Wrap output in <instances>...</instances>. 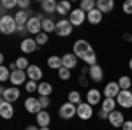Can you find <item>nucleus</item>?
Instances as JSON below:
<instances>
[{"label": "nucleus", "instance_id": "obj_1", "mask_svg": "<svg viewBox=\"0 0 132 130\" xmlns=\"http://www.w3.org/2000/svg\"><path fill=\"white\" fill-rule=\"evenodd\" d=\"M18 30V23L14 20V16H9V14H4L0 18V32L4 35H9V33H14Z\"/></svg>", "mask_w": 132, "mask_h": 130}, {"label": "nucleus", "instance_id": "obj_2", "mask_svg": "<svg viewBox=\"0 0 132 130\" xmlns=\"http://www.w3.org/2000/svg\"><path fill=\"white\" fill-rule=\"evenodd\" d=\"M92 51V46H90V42H86L85 39H79V40H76L74 42V48H72V53L78 56V58H81V60H85V56L88 55Z\"/></svg>", "mask_w": 132, "mask_h": 130}, {"label": "nucleus", "instance_id": "obj_3", "mask_svg": "<svg viewBox=\"0 0 132 130\" xmlns=\"http://www.w3.org/2000/svg\"><path fill=\"white\" fill-rule=\"evenodd\" d=\"M58 114H60L62 120H71L74 116H78V106H76V104H71V102H65L60 107Z\"/></svg>", "mask_w": 132, "mask_h": 130}, {"label": "nucleus", "instance_id": "obj_4", "mask_svg": "<svg viewBox=\"0 0 132 130\" xmlns=\"http://www.w3.org/2000/svg\"><path fill=\"white\" fill-rule=\"evenodd\" d=\"M116 104L122 106L123 109H130L132 107V91L130 90H122L116 97Z\"/></svg>", "mask_w": 132, "mask_h": 130}, {"label": "nucleus", "instance_id": "obj_5", "mask_svg": "<svg viewBox=\"0 0 132 130\" xmlns=\"http://www.w3.org/2000/svg\"><path fill=\"white\" fill-rule=\"evenodd\" d=\"M27 32L28 33H34V35H39L42 32V20L39 16H34V18L28 20V23H27Z\"/></svg>", "mask_w": 132, "mask_h": 130}, {"label": "nucleus", "instance_id": "obj_6", "mask_svg": "<svg viewBox=\"0 0 132 130\" xmlns=\"http://www.w3.org/2000/svg\"><path fill=\"white\" fill-rule=\"evenodd\" d=\"M120 91H122V88H120L118 81H111V83H108L104 86V97L106 99H116Z\"/></svg>", "mask_w": 132, "mask_h": 130}, {"label": "nucleus", "instance_id": "obj_7", "mask_svg": "<svg viewBox=\"0 0 132 130\" xmlns=\"http://www.w3.org/2000/svg\"><path fill=\"white\" fill-rule=\"evenodd\" d=\"M2 100H7V102H16V100L20 99V88H16V86H11V88H2Z\"/></svg>", "mask_w": 132, "mask_h": 130}, {"label": "nucleus", "instance_id": "obj_8", "mask_svg": "<svg viewBox=\"0 0 132 130\" xmlns=\"http://www.w3.org/2000/svg\"><path fill=\"white\" fill-rule=\"evenodd\" d=\"M85 20H86V12L81 9H74L69 14V21L72 23V27H81L85 23Z\"/></svg>", "mask_w": 132, "mask_h": 130}, {"label": "nucleus", "instance_id": "obj_9", "mask_svg": "<svg viewBox=\"0 0 132 130\" xmlns=\"http://www.w3.org/2000/svg\"><path fill=\"white\" fill-rule=\"evenodd\" d=\"M56 35H60V37H67V35H71L72 33V23L67 20H60L56 23Z\"/></svg>", "mask_w": 132, "mask_h": 130}, {"label": "nucleus", "instance_id": "obj_10", "mask_svg": "<svg viewBox=\"0 0 132 130\" xmlns=\"http://www.w3.org/2000/svg\"><path fill=\"white\" fill-rule=\"evenodd\" d=\"M27 70H14V72H11V84H14L16 88L20 86V84H27Z\"/></svg>", "mask_w": 132, "mask_h": 130}, {"label": "nucleus", "instance_id": "obj_11", "mask_svg": "<svg viewBox=\"0 0 132 130\" xmlns=\"http://www.w3.org/2000/svg\"><path fill=\"white\" fill-rule=\"evenodd\" d=\"M25 109L28 111V112H34V114L37 116V114L42 111L39 99H35V97H28V99L25 100Z\"/></svg>", "mask_w": 132, "mask_h": 130}, {"label": "nucleus", "instance_id": "obj_12", "mask_svg": "<svg viewBox=\"0 0 132 130\" xmlns=\"http://www.w3.org/2000/svg\"><path fill=\"white\" fill-rule=\"evenodd\" d=\"M92 114H93V109H92V106L88 102H81V104L78 106V116H79L81 120H90Z\"/></svg>", "mask_w": 132, "mask_h": 130}, {"label": "nucleus", "instance_id": "obj_13", "mask_svg": "<svg viewBox=\"0 0 132 130\" xmlns=\"http://www.w3.org/2000/svg\"><path fill=\"white\" fill-rule=\"evenodd\" d=\"M12 114H14V107H12V104L7 102V100H2V102H0V116L5 118V120H11Z\"/></svg>", "mask_w": 132, "mask_h": 130}, {"label": "nucleus", "instance_id": "obj_14", "mask_svg": "<svg viewBox=\"0 0 132 130\" xmlns=\"http://www.w3.org/2000/svg\"><path fill=\"white\" fill-rule=\"evenodd\" d=\"M109 123H111L113 127H116V128H122L123 123H125V120H123V112H120V111H113V112H109Z\"/></svg>", "mask_w": 132, "mask_h": 130}, {"label": "nucleus", "instance_id": "obj_15", "mask_svg": "<svg viewBox=\"0 0 132 130\" xmlns=\"http://www.w3.org/2000/svg\"><path fill=\"white\" fill-rule=\"evenodd\" d=\"M27 76H28V79L30 81H41V77H42V70H41V67L39 65H30L28 69H27Z\"/></svg>", "mask_w": 132, "mask_h": 130}, {"label": "nucleus", "instance_id": "obj_16", "mask_svg": "<svg viewBox=\"0 0 132 130\" xmlns=\"http://www.w3.org/2000/svg\"><path fill=\"white\" fill-rule=\"evenodd\" d=\"M21 51L23 53H34V51L37 49V42L35 39H28V37H25V39L21 40Z\"/></svg>", "mask_w": 132, "mask_h": 130}, {"label": "nucleus", "instance_id": "obj_17", "mask_svg": "<svg viewBox=\"0 0 132 130\" xmlns=\"http://www.w3.org/2000/svg\"><path fill=\"white\" fill-rule=\"evenodd\" d=\"M62 63H63V67L65 69H74L76 67V63H78V56L74 55V53H67V55H63L62 56Z\"/></svg>", "mask_w": 132, "mask_h": 130}, {"label": "nucleus", "instance_id": "obj_18", "mask_svg": "<svg viewBox=\"0 0 132 130\" xmlns=\"http://www.w3.org/2000/svg\"><path fill=\"white\" fill-rule=\"evenodd\" d=\"M88 74H90L92 81H95V83H99V81L104 79V72H102V69L99 65H92L90 69H88Z\"/></svg>", "mask_w": 132, "mask_h": 130}, {"label": "nucleus", "instance_id": "obj_19", "mask_svg": "<svg viewBox=\"0 0 132 130\" xmlns=\"http://www.w3.org/2000/svg\"><path fill=\"white\" fill-rule=\"evenodd\" d=\"M97 9L101 11L102 14L111 12V11L114 9V2H113V0H97Z\"/></svg>", "mask_w": 132, "mask_h": 130}, {"label": "nucleus", "instance_id": "obj_20", "mask_svg": "<svg viewBox=\"0 0 132 130\" xmlns=\"http://www.w3.org/2000/svg\"><path fill=\"white\" fill-rule=\"evenodd\" d=\"M41 7L46 14H53V12H56V9H58V4L55 0H42Z\"/></svg>", "mask_w": 132, "mask_h": 130}, {"label": "nucleus", "instance_id": "obj_21", "mask_svg": "<svg viewBox=\"0 0 132 130\" xmlns=\"http://www.w3.org/2000/svg\"><path fill=\"white\" fill-rule=\"evenodd\" d=\"M86 20L90 21L92 25H97V23H101V21H102V12L97 9V7H95L93 11L86 12Z\"/></svg>", "mask_w": 132, "mask_h": 130}, {"label": "nucleus", "instance_id": "obj_22", "mask_svg": "<svg viewBox=\"0 0 132 130\" xmlns=\"http://www.w3.org/2000/svg\"><path fill=\"white\" fill-rule=\"evenodd\" d=\"M86 102L90 106H97L101 102V91L99 90H88V93H86Z\"/></svg>", "mask_w": 132, "mask_h": 130}, {"label": "nucleus", "instance_id": "obj_23", "mask_svg": "<svg viewBox=\"0 0 132 130\" xmlns=\"http://www.w3.org/2000/svg\"><path fill=\"white\" fill-rule=\"evenodd\" d=\"M56 12H58L60 16H65V14H71V12H72L71 2H67V0H62V2H58V9H56Z\"/></svg>", "mask_w": 132, "mask_h": 130}, {"label": "nucleus", "instance_id": "obj_24", "mask_svg": "<svg viewBox=\"0 0 132 130\" xmlns=\"http://www.w3.org/2000/svg\"><path fill=\"white\" fill-rule=\"evenodd\" d=\"M35 118H37V125H39V127H48V125H50V121H51L50 112H46V111H41Z\"/></svg>", "mask_w": 132, "mask_h": 130}, {"label": "nucleus", "instance_id": "obj_25", "mask_svg": "<svg viewBox=\"0 0 132 130\" xmlns=\"http://www.w3.org/2000/svg\"><path fill=\"white\" fill-rule=\"evenodd\" d=\"M48 67H50V69H55V70H60L62 67H63L62 56H50V58H48Z\"/></svg>", "mask_w": 132, "mask_h": 130}, {"label": "nucleus", "instance_id": "obj_26", "mask_svg": "<svg viewBox=\"0 0 132 130\" xmlns=\"http://www.w3.org/2000/svg\"><path fill=\"white\" fill-rule=\"evenodd\" d=\"M56 30V23L50 18H44L42 20V32H46V33H50V32H55Z\"/></svg>", "mask_w": 132, "mask_h": 130}, {"label": "nucleus", "instance_id": "obj_27", "mask_svg": "<svg viewBox=\"0 0 132 130\" xmlns=\"http://www.w3.org/2000/svg\"><path fill=\"white\" fill-rule=\"evenodd\" d=\"M114 106H116V100L114 99H104L102 100V111L108 112V114L114 111Z\"/></svg>", "mask_w": 132, "mask_h": 130}, {"label": "nucleus", "instance_id": "obj_28", "mask_svg": "<svg viewBox=\"0 0 132 130\" xmlns=\"http://www.w3.org/2000/svg\"><path fill=\"white\" fill-rule=\"evenodd\" d=\"M39 95L41 97H50V93L53 91V86H51V83H39Z\"/></svg>", "mask_w": 132, "mask_h": 130}, {"label": "nucleus", "instance_id": "obj_29", "mask_svg": "<svg viewBox=\"0 0 132 130\" xmlns=\"http://www.w3.org/2000/svg\"><path fill=\"white\" fill-rule=\"evenodd\" d=\"M14 20H16L18 25H27L30 18H28V12H27V11H20V12L14 14Z\"/></svg>", "mask_w": 132, "mask_h": 130}, {"label": "nucleus", "instance_id": "obj_30", "mask_svg": "<svg viewBox=\"0 0 132 130\" xmlns=\"http://www.w3.org/2000/svg\"><path fill=\"white\" fill-rule=\"evenodd\" d=\"M97 7V2L95 0H83L81 4H79V9L85 11V12H90V11H93Z\"/></svg>", "mask_w": 132, "mask_h": 130}, {"label": "nucleus", "instance_id": "obj_31", "mask_svg": "<svg viewBox=\"0 0 132 130\" xmlns=\"http://www.w3.org/2000/svg\"><path fill=\"white\" fill-rule=\"evenodd\" d=\"M118 84H120L122 90H130L132 88V81H130L129 76H122V77L118 79Z\"/></svg>", "mask_w": 132, "mask_h": 130}, {"label": "nucleus", "instance_id": "obj_32", "mask_svg": "<svg viewBox=\"0 0 132 130\" xmlns=\"http://www.w3.org/2000/svg\"><path fill=\"white\" fill-rule=\"evenodd\" d=\"M16 65H18V69H20V70H27L28 67H30V63H28V60H27V56H20V58L16 60Z\"/></svg>", "mask_w": 132, "mask_h": 130}, {"label": "nucleus", "instance_id": "obj_33", "mask_svg": "<svg viewBox=\"0 0 132 130\" xmlns=\"http://www.w3.org/2000/svg\"><path fill=\"white\" fill-rule=\"evenodd\" d=\"M7 79H11V72H9V67H5V65H2V67H0V81H2V83H5Z\"/></svg>", "mask_w": 132, "mask_h": 130}, {"label": "nucleus", "instance_id": "obj_34", "mask_svg": "<svg viewBox=\"0 0 132 130\" xmlns=\"http://www.w3.org/2000/svg\"><path fill=\"white\" fill-rule=\"evenodd\" d=\"M69 102L79 106V104H81V95H79V91H76V90L71 91V93H69Z\"/></svg>", "mask_w": 132, "mask_h": 130}, {"label": "nucleus", "instance_id": "obj_35", "mask_svg": "<svg viewBox=\"0 0 132 130\" xmlns=\"http://www.w3.org/2000/svg\"><path fill=\"white\" fill-rule=\"evenodd\" d=\"M85 62H86L90 67H92V65H97V55H95V51H93V49L85 56Z\"/></svg>", "mask_w": 132, "mask_h": 130}, {"label": "nucleus", "instance_id": "obj_36", "mask_svg": "<svg viewBox=\"0 0 132 130\" xmlns=\"http://www.w3.org/2000/svg\"><path fill=\"white\" fill-rule=\"evenodd\" d=\"M25 90L28 91V93H34V91H37L39 90V84H37V83H35V81H27V84H25Z\"/></svg>", "mask_w": 132, "mask_h": 130}, {"label": "nucleus", "instance_id": "obj_37", "mask_svg": "<svg viewBox=\"0 0 132 130\" xmlns=\"http://www.w3.org/2000/svg\"><path fill=\"white\" fill-rule=\"evenodd\" d=\"M58 77H60L62 81H69L71 79V70L65 69V67H62V69L58 70Z\"/></svg>", "mask_w": 132, "mask_h": 130}, {"label": "nucleus", "instance_id": "obj_38", "mask_svg": "<svg viewBox=\"0 0 132 130\" xmlns=\"http://www.w3.org/2000/svg\"><path fill=\"white\" fill-rule=\"evenodd\" d=\"M35 42H37L39 46L46 44V42H48V33H46V32H41L39 35H35Z\"/></svg>", "mask_w": 132, "mask_h": 130}, {"label": "nucleus", "instance_id": "obj_39", "mask_svg": "<svg viewBox=\"0 0 132 130\" xmlns=\"http://www.w3.org/2000/svg\"><path fill=\"white\" fill-rule=\"evenodd\" d=\"M18 5V0H4L2 2V7L4 9H12V7H16Z\"/></svg>", "mask_w": 132, "mask_h": 130}, {"label": "nucleus", "instance_id": "obj_40", "mask_svg": "<svg viewBox=\"0 0 132 130\" xmlns=\"http://www.w3.org/2000/svg\"><path fill=\"white\" fill-rule=\"evenodd\" d=\"M122 9L125 14H132V0H127V2H123Z\"/></svg>", "mask_w": 132, "mask_h": 130}, {"label": "nucleus", "instance_id": "obj_41", "mask_svg": "<svg viewBox=\"0 0 132 130\" xmlns=\"http://www.w3.org/2000/svg\"><path fill=\"white\" fill-rule=\"evenodd\" d=\"M39 102H41V107H42V111H44L48 106H50V97H41Z\"/></svg>", "mask_w": 132, "mask_h": 130}, {"label": "nucleus", "instance_id": "obj_42", "mask_svg": "<svg viewBox=\"0 0 132 130\" xmlns=\"http://www.w3.org/2000/svg\"><path fill=\"white\" fill-rule=\"evenodd\" d=\"M28 5H30V2H28V0H18V7H21V11H25Z\"/></svg>", "mask_w": 132, "mask_h": 130}, {"label": "nucleus", "instance_id": "obj_43", "mask_svg": "<svg viewBox=\"0 0 132 130\" xmlns=\"http://www.w3.org/2000/svg\"><path fill=\"white\" fill-rule=\"evenodd\" d=\"M123 130H132V121L130 120H125V123H123Z\"/></svg>", "mask_w": 132, "mask_h": 130}, {"label": "nucleus", "instance_id": "obj_44", "mask_svg": "<svg viewBox=\"0 0 132 130\" xmlns=\"http://www.w3.org/2000/svg\"><path fill=\"white\" fill-rule=\"evenodd\" d=\"M99 118H102V120H106V118H109V114H108V112H104V111H99Z\"/></svg>", "mask_w": 132, "mask_h": 130}, {"label": "nucleus", "instance_id": "obj_45", "mask_svg": "<svg viewBox=\"0 0 132 130\" xmlns=\"http://www.w3.org/2000/svg\"><path fill=\"white\" fill-rule=\"evenodd\" d=\"M25 30H27V25H18V30L16 32H18V33H23Z\"/></svg>", "mask_w": 132, "mask_h": 130}, {"label": "nucleus", "instance_id": "obj_46", "mask_svg": "<svg viewBox=\"0 0 132 130\" xmlns=\"http://www.w3.org/2000/svg\"><path fill=\"white\" fill-rule=\"evenodd\" d=\"M39 128H41V127H34V125H28V127H27L25 130H39Z\"/></svg>", "mask_w": 132, "mask_h": 130}, {"label": "nucleus", "instance_id": "obj_47", "mask_svg": "<svg viewBox=\"0 0 132 130\" xmlns=\"http://www.w3.org/2000/svg\"><path fill=\"white\" fill-rule=\"evenodd\" d=\"M125 40H132V35H130V33H125Z\"/></svg>", "mask_w": 132, "mask_h": 130}, {"label": "nucleus", "instance_id": "obj_48", "mask_svg": "<svg viewBox=\"0 0 132 130\" xmlns=\"http://www.w3.org/2000/svg\"><path fill=\"white\" fill-rule=\"evenodd\" d=\"M39 130H50V128H48V127H41Z\"/></svg>", "mask_w": 132, "mask_h": 130}, {"label": "nucleus", "instance_id": "obj_49", "mask_svg": "<svg viewBox=\"0 0 132 130\" xmlns=\"http://www.w3.org/2000/svg\"><path fill=\"white\" fill-rule=\"evenodd\" d=\"M129 67H130V70H132V58H130V62H129Z\"/></svg>", "mask_w": 132, "mask_h": 130}, {"label": "nucleus", "instance_id": "obj_50", "mask_svg": "<svg viewBox=\"0 0 132 130\" xmlns=\"http://www.w3.org/2000/svg\"><path fill=\"white\" fill-rule=\"evenodd\" d=\"M130 91H132V88H130Z\"/></svg>", "mask_w": 132, "mask_h": 130}]
</instances>
